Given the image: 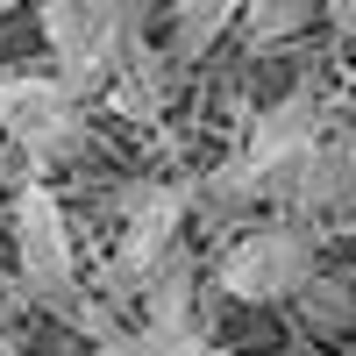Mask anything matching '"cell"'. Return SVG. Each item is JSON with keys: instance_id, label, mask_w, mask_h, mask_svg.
I'll use <instances>...</instances> for the list:
<instances>
[{"instance_id": "1", "label": "cell", "mask_w": 356, "mask_h": 356, "mask_svg": "<svg viewBox=\"0 0 356 356\" xmlns=\"http://www.w3.org/2000/svg\"><path fill=\"white\" fill-rule=\"evenodd\" d=\"M314 271H321V228L278 214L228 243V257L214 264V285L243 307H271V300H292Z\"/></svg>"}, {"instance_id": "2", "label": "cell", "mask_w": 356, "mask_h": 356, "mask_svg": "<svg viewBox=\"0 0 356 356\" xmlns=\"http://www.w3.org/2000/svg\"><path fill=\"white\" fill-rule=\"evenodd\" d=\"M36 22H43V43L57 57L65 93L72 100L100 93L107 72H114V50H122L129 8H122V0H36Z\"/></svg>"}, {"instance_id": "3", "label": "cell", "mask_w": 356, "mask_h": 356, "mask_svg": "<svg viewBox=\"0 0 356 356\" xmlns=\"http://www.w3.org/2000/svg\"><path fill=\"white\" fill-rule=\"evenodd\" d=\"M15 257H22V285L29 300H43L50 314H65L79 300V257H72V228L50 186H22L15 193Z\"/></svg>"}, {"instance_id": "4", "label": "cell", "mask_w": 356, "mask_h": 356, "mask_svg": "<svg viewBox=\"0 0 356 356\" xmlns=\"http://www.w3.org/2000/svg\"><path fill=\"white\" fill-rule=\"evenodd\" d=\"M0 129L29 157H79L86 150V100L65 93V79L8 72L0 79Z\"/></svg>"}, {"instance_id": "5", "label": "cell", "mask_w": 356, "mask_h": 356, "mask_svg": "<svg viewBox=\"0 0 356 356\" xmlns=\"http://www.w3.org/2000/svg\"><path fill=\"white\" fill-rule=\"evenodd\" d=\"M136 307L150 328H200V264L186 243H171L164 257L143 264V278H136Z\"/></svg>"}, {"instance_id": "6", "label": "cell", "mask_w": 356, "mask_h": 356, "mask_svg": "<svg viewBox=\"0 0 356 356\" xmlns=\"http://www.w3.org/2000/svg\"><path fill=\"white\" fill-rule=\"evenodd\" d=\"M186 207H200L207 228H235V221H250L257 207H264V164H257L250 150L228 157L221 171H207V186L186 193Z\"/></svg>"}, {"instance_id": "7", "label": "cell", "mask_w": 356, "mask_h": 356, "mask_svg": "<svg viewBox=\"0 0 356 356\" xmlns=\"http://www.w3.org/2000/svg\"><path fill=\"white\" fill-rule=\"evenodd\" d=\"M314 136H321V93H314V86H292L278 107L257 114V129H250V157L271 164V157L300 150V143H314Z\"/></svg>"}, {"instance_id": "8", "label": "cell", "mask_w": 356, "mask_h": 356, "mask_svg": "<svg viewBox=\"0 0 356 356\" xmlns=\"http://www.w3.org/2000/svg\"><path fill=\"white\" fill-rule=\"evenodd\" d=\"M235 15H243V0H171V65H193V57H207L228 29Z\"/></svg>"}, {"instance_id": "9", "label": "cell", "mask_w": 356, "mask_h": 356, "mask_svg": "<svg viewBox=\"0 0 356 356\" xmlns=\"http://www.w3.org/2000/svg\"><path fill=\"white\" fill-rule=\"evenodd\" d=\"M314 15H321V0H243V36H250V50H271V43H292L300 29H314Z\"/></svg>"}, {"instance_id": "10", "label": "cell", "mask_w": 356, "mask_h": 356, "mask_svg": "<svg viewBox=\"0 0 356 356\" xmlns=\"http://www.w3.org/2000/svg\"><path fill=\"white\" fill-rule=\"evenodd\" d=\"M292 300H300V314L314 321V335H335V328H349V314H356V292H349V278H307L300 292H292Z\"/></svg>"}, {"instance_id": "11", "label": "cell", "mask_w": 356, "mask_h": 356, "mask_svg": "<svg viewBox=\"0 0 356 356\" xmlns=\"http://www.w3.org/2000/svg\"><path fill=\"white\" fill-rule=\"evenodd\" d=\"M342 207H356V129L342 136Z\"/></svg>"}, {"instance_id": "12", "label": "cell", "mask_w": 356, "mask_h": 356, "mask_svg": "<svg viewBox=\"0 0 356 356\" xmlns=\"http://www.w3.org/2000/svg\"><path fill=\"white\" fill-rule=\"evenodd\" d=\"M93 356H136V328H114V335H100V342H93Z\"/></svg>"}, {"instance_id": "13", "label": "cell", "mask_w": 356, "mask_h": 356, "mask_svg": "<svg viewBox=\"0 0 356 356\" xmlns=\"http://www.w3.org/2000/svg\"><path fill=\"white\" fill-rule=\"evenodd\" d=\"M321 15H328L342 36H356V0H321Z\"/></svg>"}, {"instance_id": "14", "label": "cell", "mask_w": 356, "mask_h": 356, "mask_svg": "<svg viewBox=\"0 0 356 356\" xmlns=\"http://www.w3.org/2000/svg\"><path fill=\"white\" fill-rule=\"evenodd\" d=\"M8 8H22V0H0V15H8Z\"/></svg>"}, {"instance_id": "15", "label": "cell", "mask_w": 356, "mask_h": 356, "mask_svg": "<svg viewBox=\"0 0 356 356\" xmlns=\"http://www.w3.org/2000/svg\"><path fill=\"white\" fill-rule=\"evenodd\" d=\"M0 356H15V349H8V342H0Z\"/></svg>"}, {"instance_id": "16", "label": "cell", "mask_w": 356, "mask_h": 356, "mask_svg": "<svg viewBox=\"0 0 356 356\" xmlns=\"http://www.w3.org/2000/svg\"><path fill=\"white\" fill-rule=\"evenodd\" d=\"M200 356H221V349H200Z\"/></svg>"}]
</instances>
